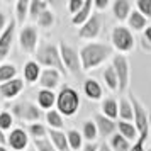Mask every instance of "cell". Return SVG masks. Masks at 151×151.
Listing matches in <instances>:
<instances>
[{"mask_svg":"<svg viewBox=\"0 0 151 151\" xmlns=\"http://www.w3.org/2000/svg\"><path fill=\"white\" fill-rule=\"evenodd\" d=\"M139 12L146 17H151V0H137L136 2Z\"/></svg>","mask_w":151,"mask_h":151,"instance_id":"d6a6232c","label":"cell"},{"mask_svg":"<svg viewBox=\"0 0 151 151\" xmlns=\"http://www.w3.org/2000/svg\"><path fill=\"white\" fill-rule=\"evenodd\" d=\"M21 90H22V80H12V82H7L0 87V93L4 97H7V99H12Z\"/></svg>","mask_w":151,"mask_h":151,"instance_id":"4fadbf2b","label":"cell"},{"mask_svg":"<svg viewBox=\"0 0 151 151\" xmlns=\"http://www.w3.org/2000/svg\"><path fill=\"white\" fill-rule=\"evenodd\" d=\"M46 7H48V4L46 2H39V0H34L32 4H31V17H39V15L46 10Z\"/></svg>","mask_w":151,"mask_h":151,"instance_id":"f1b7e54d","label":"cell"},{"mask_svg":"<svg viewBox=\"0 0 151 151\" xmlns=\"http://www.w3.org/2000/svg\"><path fill=\"white\" fill-rule=\"evenodd\" d=\"M31 132L36 136V139H42V136H44L46 131H44V127H42L41 124H32V126H31Z\"/></svg>","mask_w":151,"mask_h":151,"instance_id":"74e56055","label":"cell"},{"mask_svg":"<svg viewBox=\"0 0 151 151\" xmlns=\"http://www.w3.org/2000/svg\"><path fill=\"white\" fill-rule=\"evenodd\" d=\"M83 136L87 137V139H95L97 137V127L93 122H85V126H83Z\"/></svg>","mask_w":151,"mask_h":151,"instance_id":"1f68e13d","label":"cell"},{"mask_svg":"<svg viewBox=\"0 0 151 151\" xmlns=\"http://www.w3.org/2000/svg\"><path fill=\"white\" fill-rule=\"evenodd\" d=\"M37 102L42 109H49L53 104H55V93L51 90H41L37 93Z\"/></svg>","mask_w":151,"mask_h":151,"instance_id":"ac0fdd59","label":"cell"},{"mask_svg":"<svg viewBox=\"0 0 151 151\" xmlns=\"http://www.w3.org/2000/svg\"><path fill=\"white\" fill-rule=\"evenodd\" d=\"M10 124H12V117H10V114H7V112L0 114V127H2V129H9Z\"/></svg>","mask_w":151,"mask_h":151,"instance_id":"8d00e7d4","label":"cell"},{"mask_svg":"<svg viewBox=\"0 0 151 151\" xmlns=\"http://www.w3.org/2000/svg\"><path fill=\"white\" fill-rule=\"evenodd\" d=\"M119 129H121V134H122L126 139H136V127L129 122H119Z\"/></svg>","mask_w":151,"mask_h":151,"instance_id":"4316f807","label":"cell"},{"mask_svg":"<svg viewBox=\"0 0 151 151\" xmlns=\"http://www.w3.org/2000/svg\"><path fill=\"white\" fill-rule=\"evenodd\" d=\"M4 141H5V137H4V134H2V132H0V144L4 143Z\"/></svg>","mask_w":151,"mask_h":151,"instance_id":"bcb514c9","label":"cell"},{"mask_svg":"<svg viewBox=\"0 0 151 151\" xmlns=\"http://www.w3.org/2000/svg\"><path fill=\"white\" fill-rule=\"evenodd\" d=\"M83 4H85V2H82V0H71V2H70V5H68L70 12H71V14H78V12L82 10Z\"/></svg>","mask_w":151,"mask_h":151,"instance_id":"f35d334b","label":"cell"},{"mask_svg":"<svg viewBox=\"0 0 151 151\" xmlns=\"http://www.w3.org/2000/svg\"><path fill=\"white\" fill-rule=\"evenodd\" d=\"M99 151H110V150H109V146H107V144L104 143L102 146H100V150H99Z\"/></svg>","mask_w":151,"mask_h":151,"instance_id":"f6af8a7d","label":"cell"},{"mask_svg":"<svg viewBox=\"0 0 151 151\" xmlns=\"http://www.w3.org/2000/svg\"><path fill=\"white\" fill-rule=\"evenodd\" d=\"M131 104H132V110L136 116V129L139 131V136H148V116L143 105L139 104L136 97H131Z\"/></svg>","mask_w":151,"mask_h":151,"instance_id":"8992f818","label":"cell"},{"mask_svg":"<svg viewBox=\"0 0 151 151\" xmlns=\"http://www.w3.org/2000/svg\"><path fill=\"white\" fill-rule=\"evenodd\" d=\"M9 143L14 150H24L27 146V136L22 129H14L10 132V137H9Z\"/></svg>","mask_w":151,"mask_h":151,"instance_id":"7c38bea8","label":"cell"},{"mask_svg":"<svg viewBox=\"0 0 151 151\" xmlns=\"http://www.w3.org/2000/svg\"><path fill=\"white\" fill-rule=\"evenodd\" d=\"M95 121H97V126H99V129L102 132L104 136H107V134H112L114 129H116V122L114 121H110L109 117L105 116H95Z\"/></svg>","mask_w":151,"mask_h":151,"instance_id":"9a60e30c","label":"cell"},{"mask_svg":"<svg viewBox=\"0 0 151 151\" xmlns=\"http://www.w3.org/2000/svg\"><path fill=\"white\" fill-rule=\"evenodd\" d=\"M114 70L119 78V90H126L129 83V65L124 56H116L114 58Z\"/></svg>","mask_w":151,"mask_h":151,"instance_id":"ba28073f","label":"cell"},{"mask_svg":"<svg viewBox=\"0 0 151 151\" xmlns=\"http://www.w3.org/2000/svg\"><path fill=\"white\" fill-rule=\"evenodd\" d=\"M82 151H97V146H93V144H87Z\"/></svg>","mask_w":151,"mask_h":151,"instance_id":"b9f144b4","label":"cell"},{"mask_svg":"<svg viewBox=\"0 0 151 151\" xmlns=\"http://www.w3.org/2000/svg\"><path fill=\"white\" fill-rule=\"evenodd\" d=\"M49 134H51V139H53L55 146L58 148V151H68V137L65 136L63 132L51 129L49 131Z\"/></svg>","mask_w":151,"mask_h":151,"instance_id":"2e32d148","label":"cell"},{"mask_svg":"<svg viewBox=\"0 0 151 151\" xmlns=\"http://www.w3.org/2000/svg\"><path fill=\"white\" fill-rule=\"evenodd\" d=\"M37 61L42 63V65H48V66H53V68L60 70L61 73H65V65H63L61 55L58 53L56 46H51V44H46L42 46L39 51H37Z\"/></svg>","mask_w":151,"mask_h":151,"instance_id":"3957f363","label":"cell"},{"mask_svg":"<svg viewBox=\"0 0 151 151\" xmlns=\"http://www.w3.org/2000/svg\"><path fill=\"white\" fill-rule=\"evenodd\" d=\"M112 42L119 51H129L134 46V37L129 29L126 27H116L112 32Z\"/></svg>","mask_w":151,"mask_h":151,"instance_id":"277c9868","label":"cell"},{"mask_svg":"<svg viewBox=\"0 0 151 151\" xmlns=\"http://www.w3.org/2000/svg\"><path fill=\"white\" fill-rule=\"evenodd\" d=\"M100 32V15L93 14L80 29V37H95Z\"/></svg>","mask_w":151,"mask_h":151,"instance_id":"9c48e42d","label":"cell"},{"mask_svg":"<svg viewBox=\"0 0 151 151\" xmlns=\"http://www.w3.org/2000/svg\"><path fill=\"white\" fill-rule=\"evenodd\" d=\"M68 143L73 150H78L82 146V136L76 132V131H70L68 132Z\"/></svg>","mask_w":151,"mask_h":151,"instance_id":"4dcf8cb0","label":"cell"},{"mask_svg":"<svg viewBox=\"0 0 151 151\" xmlns=\"http://www.w3.org/2000/svg\"><path fill=\"white\" fill-rule=\"evenodd\" d=\"M144 139H146V136H139L137 143L134 144V148H131V151H144V150H143V143H144Z\"/></svg>","mask_w":151,"mask_h":151,"instance_id":"ab89813d","label":"cell"},{"mask_svg":"<svg viewBox=\"0 0 151 151\" xmlns=\"http://www.w3.org/2000/svg\"><path fill=\"white\" fill-rule=\"evenodd\" d=\"M109 5V0H95V7L99 9H105Z\"/></svg>","mask_w":151,"mask_h":151,"instance_id":"60d3db41","label":"cell"},{"mask_svg":"<svg viewBox=\"0 0 151 151\" xmlns=\"http://www.w3.org/2000/svg\"><path fill=\"white\" fill-rule=\"evenodd\" d=\"M104 78H105V83L110 90H116L119 88V78H117V73L114 66H109V68L104 71Z\"/></svg>","mask_w":151,"mask_h":151,"instance_id":"ffe728a7","label":"cell"},{"mask_svg":"<svg viewBox=\"0 0 151 151\" xmlns=\"http://www.w3.org/2000/svg\"><path fill=\"white\" fill-rule=\"evenodd\" d=\"M129 24L132 29H136V31H141V29L146 26V17H144L141 12H132L129 17Z\"/></svg>","mask_w":151,"mask_h":151,"instance_id":"484cf974","label":"cell"},{"mask_svg":"<svg viewBox=\"0 0 151 151\" xmlns=\"http://www.w3.org/2000/svg\"><path fill=\"white\" fill-rule=\"evenodd\" d=\"M4 24H5V17H4V14L0 12V31H2V27H4Z\"/></svg>","mask_w":151,"mask_h":151,"instance_id":"ee69618b","label":"cell"},{"mask_svg":"<svg viewBox=\"0 0 151 151\" xmlns=\"http://www.w3.org/2000/svg\"><path fill=\"white\" fill-rule=\"evenodd\" d=\"M12 37H14V22H10V26L5 29V32L0 37V61L7 56L10 44H12Z\"/></svg>","mask_w":151,"mask_h":151,"instance_id":"8fae6325","label":"cell"},{"mask_svg":"<svg viewBox=\"0 0 151 151\" xmlns=\"http://www.w3.org/2000/svg\"><path fill=\"white\" fill-rule=\"evenodd\" d=\"M114 14L119 21H124L129 14V2L127 0H117L114 4Z\"/></svg>","mask_w":151,"mask_h":151,"instance_id":"d6986e66","label":"cell"},{"mask_svg":"<svg viewBox=\"0 0 151 151\" xmlns=\"http://www.w3.org/2000/svg\"><path fill=\"white\" fill-rule=\"evenodd\" d=\"M0 151H7V150H5V148H2V146H0Z\"/></svg>","mask_w":151,"mask_h":151,"instance_id":"7dc6e473","label":"cell"},{"mask_svg":"<svg viewBox=\"0 0 151 151\" xmlns=\"http://www.w3.org/2000/svg\"><path fill=\"white\" fill-rule=\"evenodd\" d=\"M46 119H48V122H49L51 127H56V129L63 127V121H61V117H60V114H58L56 110H49Z\"/></svg>","mask_w":151,"mask_h":151,"instance_id":"f546056e","label":"cell"},{"mask_svg":"<svg viewBox=\"0 0 151 151\" xmlns=\"http://www.w3.org/2000/svg\"><path fill=\"white\" fill-rule=\"evenodd\" d=\"M119 116L122 117L124 121H131L134 117V110H132V104L127 102V100H121L119 104Z\"/></svg>","mask_w":151,"mask_h":151,"instance_id":"603a6c76","label":"cell"},{"mask_svg":"<svg viewBox=\"0 0 151 151\" xmlns=\"http://www.w3.org/2000/svg\"><path fill=\"white\" fill-rule=\"evenodd\" d=\"M110 144H112V150L114 151H131L129 143H127V139H126L122 134H114Z\"/></svg>","mask_w":151,"mask_h":151,"instance_id":"44dd1931","label":"cell"},{"mask_svg":"<svg viewBox=\"0 0 151 151\" xmlns=\"http://www.w3.org/2000/svg\"><path fill=\"white\" fill-rule=\"evenodd\" d=\"M27 7H29V2H27V0H21V2L17 4V19H19L21 22L24 21V17H26Z\"/></svg>","mask_w":151,"mask_h":151,"instance_id":"e575fe53","label":"cell"},{"mask_svg":"<svg viewBox=\"0 0 151 151\" xmlns=\"http://www.w3.org/2000/svg\"><path fill=\"white\" fill-rule=\"evenodd\" d=\"M36 42H37V34H36L34 27H26L22 29L21 32V46L26 51H32L36 48Z\"/></svg>","mask_w":151,"mask_h":151,"instance_id":"30bf717a","label":"cell"},{"mask_svg":"<svg viewBox=\"0 0 151 151\" xmlns=\"http://www.w3.org/2000/svg\"><path fill=\"white\" fill-rule=\"evenodd\" d=\"M90 10H92V2H90V0H87V2L83 4L82 10H80L78 14L73 15V24H82V22H85L87 19H88Z\"/></svg>","mask_w":151,"mask_h":151,"instance_id":"cb8c5ba5","label":"cell"},{"mask_svg":"<svg viewBox=\"0 0 151 151\" xmlns=\"http://www.w3.org/2000/svg\"><path fill=\"white\" fill-rule=\"evenodd\" d=\"M58 80H60V75L56 70H46L41 75V85L46 88H55L58 85Z\"/></svg>","mask_w":151,"mask_h":151,"instance_id":"5bb4252c","label":"cell"},{"mask_svg":"<svg viewBox=\"0 0 151 151\" xmlns=\"http://www.w3.org/2000/svg\"><path fill=\"white\" fill-rule=\"evenodd\" d=\"M53 21H55V17H53V14L48 12V10H44V12L39 15V24H41L42 27H49V26L53 24Z\"/></svg>","mask_w":151,"mask_h":151,"instance_id":"836d02e7","label":"cell"},{"mask_svg":"<svg viewBox=\"0 0 151 151\" xmlns=\"http://www.w3.org/2000/svg\"><path fill=\"white\" fill-rule=\"evenodd\" d=\"M14 114L19 119H24V121H37V119H41V110L29 102H21L17 105H14Z\"/></svg>","mask_w":151,"mask_h":151,"instance_id":"52a82bcc","label":"cell"},{"mask_svg":"<svg viewBox=\"0 0 151 151\" xmlns=\"http://www.w3.org/2000/svg\"><path fill=\"white\" fill-rule=\"evenodd\" d=\"M80 105V97L73 88L65 87L58 95V109L65 116H73Z\"/></svg>","mask_w":151,"mask_h":151,"instance_id":"7a4b0ae2","label":"cell"},{"mask_svg":"<svg viewBox=\"0 0 151 151\" xmlns=\"http://www.w3.org/2000/svg\"><path fill=\"white\" fill-rule=\"evenodd\" d=\"M102 110H104V114H105V117H109L110 121H112V119H116V117L119 116V107H117L116 100H112V99H109V100H105V102H104Z\"/></svg>","mask_w":151,"mask_h":151,"instance_id":"7402d4cb","label":"cell"},{"mask_svg":"<svg viewBox=\"0 0 151 151\" xmlns=\"http://www.w3.org/2000/svg\"><path fill=\"white\" fill-rule=\"evenodd\" d=\"M144 37H146V39H148V41L151 42V27L146 29V32H144Z\"/></svg>","mask_w":151,"mask_h":151,"instance_id":"7bdbcfd3","label":"cell"},{"mask_svg":"<svg viewBox=\"0 0 151 151\" xmlns=\"http://www.w3.org/2000/svg\"><path fill=\"white\" fill-rule=\"evenodd\" d=\"M112 49L105 44H88L82 49V65L83 70H92L93 66L100 65V63L109 58Z\"/></svg>","mask_w":151,"mask_h":151,"instance_id":"6da1fadb","label":"cell"},{"mask_svg":"<svg viewBox=\"0 0 151 151\" xmlns=\"http://www.w3.org/2000/svg\"><path fill=\"white\" fill-rule=\"evenodd\" d=\"M85 93L88 95V99H100L102 97V88H100V85L95 82V80H87L85 82Z\"/></svg>","mask_w":151,"mask_h":151,"instance_id":"e0dca14e","label":"cell"},{"mask_svg":"<svg viewBox=\"0 0 151 151\" xmlns=\"http://www.w3.org/2000/svg\"><path fill=\"white\" fill-rule=\"evenodd\" d=\"M15 66H12V65H4V66H0V82H7V80H10L12 76L15 75Z\"/></svg>","mask_w":151,"mask_h":151,"instance_id":"83f0119b","label":"cell"},{"mask_svg":"<svg viewBox=\"0 0 151 151\" xmlns=\"http://www.w3.org/2000/svg\"><path fill=\"white\" fill-rule=\"evenodd\" d=\"M36 148H37V151H56L46 139H36Z\"/></svg>","mask_w":151,"mask_h":151,"instance_id":"d590c367","label":"cell"},{"mask_svg":"<svg viewBox=\"0 0 151 151\" xmlns=\"http://www.w3.org/2000/svg\"><path fill=\"white\" fill-rule=\"evenodd\" d=\"M37 75H39V66H37V63H34V61L26 63V68H24V76H26V80H27V82H34V80H37Z\"/></svg>","mask_w":151,"mask_h":151,"instance_id":"d4e9b609","label":"cell"},{"mask_svg":"<svg viewBox=\"0 0 151 151\" xmlns=\"http://www.w3.org/2000/svg\"><path fill=\"white\" fill-rule=\"evenodd\" d=\"M150 151H151V150H150Z\"/></svg>","mask_w":151,"mask_h":151,"instance_id":"c3c4849f","label":"cell"},{"mask_svg":"<svg viewBox=\"0 0 151 151\" xmlns=\"http://www.w3.org/2000/svg\"><path fill=\"white\" fill-rule=\"evenodd\" d=\"M60 55H61L63 65L71 71V73H78L80 71V58L76 55V51L73 48H70L68 44L63 42L60 46Z\"/></svg>","mask_w":151,"mask_h":151,"instance_id":"5b68a950","label":"cell"}]
</instances>
